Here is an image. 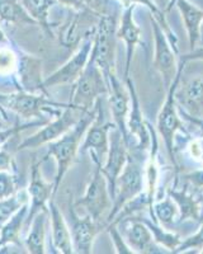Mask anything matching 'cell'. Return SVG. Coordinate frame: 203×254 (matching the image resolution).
<instances>
[{
	"label": "cell",
	"mask_w": 203,
	"mask_h": 254,
	"mask_svg": "<svg viewBox=\"0 0 203 254\" xmlns=\"http://www.w3.org/2000/svg\"><path fill=\"white\" fill-rule=\"evenodd\" d=\"M24 9L31 17L36 20V23L44 29L49 36H53L52 24L50 22L51 10L58 5L57 0H20Z\"/></svg>",
	"instance_id": "obj_27"
},
{
	"label": "cell",
	"mask_w": 203,
	"mask_h": 254,
	"mask_svg": "<svg viewBox=\"0 0 203 254\" xmlns=\"http://www.w3.org/2000/svg\"><path fill=\"white\" fill-rule=\"evenodd\" d=\"M41 162H33L31 165V181H29L27 193H28V215H27L26 226L28 229L33 217L41 210L49 208L50 199L53 198V183H47L41 173Z\"/></svg>",
	"instance_id": "obj_17"
},
{
	"label": "cell",
	"mask_w": 203,
	"mask_h": 254,
	"mask_svg": "<svg viewBox=\"0 0 203 254\" xmlns=\"http://www.w3.org/2000/svg\"><path fill=\"white\" fill-rule=\"evenodd\" d=\"M49 121H44V120H33L31 121V124H17L14 126H9L5 128H1L0 130V150L3 149L4 145L9 141L10 139H13L14 136H17L18 133L22 132L23 130H27L29 127H36V126H44L45 124H47Z\"/></svg>",
	"instance_id": "obj_34"
},
{
	"label": "cell",
	"mask_w": 203,
	"mask_h": 254,
	"mask_svg": "<svg viewBox=\"0 0 203 254\" xmlns=\"http://www.w3.org/2000/svg\"><path fill=\"white\" fill-rule=\"evenodd\" d=\"M183 63H189V61H203V45H198L196 49L191 50L188 54L182 55L179 59Z\"/></svg>",
	"instance_id": "obj_39"
},
{
	"label": "cell",
	"mask_w": 203,
	"mask_h": 254,
	"mask_svg": "<svg viewBox=\"0 0 203 254\" xmlns=\"http://www.w3.org/2000/svg\"><path fill=\"white\" fill-rule=\"evenodd\" d=\"M17 80L20 90L31 93H47L42 79V63L38 58L18 50Z\"/></svg>",
	"instance_id": "obj_19"
},
{
	"label": "cell",
	"mask_w": 203,
	"mask_h": 254,
	"mask_svg": "<svg viewBox=\"0 0 203 254\" xmlns=\"http://www.w3.org/2000/svg\"><path fill=\"white\" fill-rule=\"evenodd\" d=\"M57 1L64 6L74 9V10H84V9L88 8L83 0H57Z\"/></svg>",
	"instance_id": "obj_41"
},
{
	"label": "cell",
	"mask_w": 203,
	"mask_h": 254,
	"mask_svg": "<svg viewBox=\"0 0 203 254\" xmlns=\"http://www.w3.org/2000/svg\"><path fill=\"white\" fill-rule=\"evenodd\" d=\"M155 5L162 10V12H169V8H170L171 0H152Z\"/></svg>",
	"instance_id": "obj_43"
},
{
	"label": "cell",
	"mask_w": 203,
	"mask_h": 254,
	"mask_svg": "<svg viewBox=\"0 0 203 254\" xmlns=\"http://www.w3.org/2000/svg\"><path fill=\"white\" fill-rule=\"evenodd\" d=\"M50 221L49 208L41 210L32 219L28 226V234L24 239L27 253L45 254L46 253V233L47 222Z\"/></svg>",
	"instance_id": "obj_23"
},
{
	"label": "cell",
	"mask_w": 203,
	"mask_h": 254,
	"mask_svg": "<svg viewBox=\"0 0 203 254\" xmlns=\"http://www.w3.org/2000/svg\"><path fill=\"white\" fill-rule=\"evenodd\" d=\"M184 64L186 63L179 60L177 75H175L174 80L171 83L170 88L166 90L168 94H166L165 102H164L161 110L157 115L156 122L157 132L161 136L164 145H165L166 153H168V156L170 158L173 165H174V169H178L177 159H175V135H177V132H183L184 135H188L187 130L184 128L183 121L180 120V116L178 113L177 102H175V89H177L178 83H179Z\"/></svg>",
	"instance_id": "obj_6"
},
{
	"label": "cell",
	"mask_w": 203,
	"mask_h": 254,
	"mask_svg": "<svg viewBox=\"0 0 203 254\" xmlns=\"http://www.w3.org/2000/svg\"><path fill=\"white\" fill-rule=\"evenodd\" d=\"M126 87L130 92V112L127 117V128L130 133V142L131 137L134 136L136 139V144L130 145L127 147H132L135 150L144 151L148 153L151 147V128L150 124L145 121L144 115H142L141 107H140L139 95H137L136 87H135L134 80L127 76L125 78Z\"/></svg>",
	"instance_id": "obj_14"
},
{
	"label": "cell",
	"mask_w": 203,
	"mask_h": 254,
	"mask_svg": "<svg viewBox=\"0 0 203 254\" xmlns=\"http://www.w3.org/2000/svg\"><path fill=\"white\" fill-rule=\"evenodd\" d=\"M10 46H12V42L9 45L0 46V76H1V78H9V76H10V78L18 84V49L17 47ZM18 85H19V84H18Z\"/></svg>",
	"instance_id": "obj_31"
},
{
	"label": "cell",
	"mask_w": 203,
	"mask_h": 254,
	"mask_svg": "<svg viewBox=\"0 0 203 254\" xmlns=\"http://www.w3.org/2000/svg\"><path fill=\"white\" fill-rule=\"evenodd\" d=\"M10 42H12V41L6 37V35L4 33L3 28H1V26H0V46H4V45H9Z\"/></svg>",
	"instance_id": "obj_45"
},
{
	"label": "cell",
	"mask_w": 203,
	"mask_h": 254,
	"mask_svg": "<svg viewBox=\"0 0 203 254\" xmlns=\"http://www.w3.org/2000/svg\"><path fill=\"white\" fill-rule=\"evenodd\" d=\"M201 224H202V225H201L200 230H198L196 234L191 235V237H188L187 239L182 240L179 246L177 247V249H175L173 253H186V252L193 251V249L200 251V253L203 251V221L201 222Z\"/></svg>",
	"instance_id": "obj_35"
},
{
	"label": "cell",
	"mask_w": 203,
	"mask_h": 254,
	"mask_svg": "<svg viewBox=\"0 0 203 254\" xmlns=\"http://www.w3.org/2000/svg\"><path fill=\"white\" fill-rule=\"evenodd\" d=\"M178 214H179V210H178L177 203L169 194L164 199L155 201L150 207V215L152 220L164 228H168L171 224H174Z\"/></svg>",
	"instance_id": "obj_29"
},
{
	"label": "cell",
	"mask_w": 203,
	"mask_h": 254,
	"mask_svg": "<svg viewBox=\"0 0 203 254\" xmlns=\"http://www.w3.org/2000/svg\"><path fill=\"white\" fill-rule=\"evenodd\" d=\"M186 65V64H184ZM175 102L180 115L192 119H203V74L191 76L182 69L179 83L175 89Z\"/></svg>",
	"instance_id": "obj_9"
},
{
	"label": "cell",
	"mask_w": 203,
	"mask_h": 254,
	"mask_svg": "<svg viewBox=\"0 0 203 254\" xmlns=\"http://www.w3.org/2000/svg\"><path fill=\"white\" fill-rule=\"evenodd\" d=\"M69 228L70 233H71V242H73L74 253H93V247L97 235L103 229L107 228V224L102 221H96L89 215H85V216L81 217L76 212L74 203H70L69 205Z\"/></svg>",
	"instance_id": "obj_12"
},
{
	"label": "cell",
	"mask_w": 203,
	"mask_h": 254,
	"mask_svg": "<svg viewBox=\"0 0 203 254\" xmlns=\"http://www.w3.org/2000/svg\"><path fill=\"white\" fill-rule=\"evenodd\" d=\"M184 179L191 182L198 190L203 188V171H196L184 176Z\"/></svg>",
	"instance_id": "obj_40"
},
{
	"label": "cell",
	"mask_w": 203,
	"mask_h": 254,
	"mask_svg": "<svg viewBox=\"0 0 203 254\" xmlns=\"http://www.w3.org/2000/svg\"><path fill=\"white\" fill-rule=\"evenodd\" d=\"M183 117H184V119H186L188 122H191L192 125H195V126L197 127L198 130H200V136L203 139V119L202 120L192 119V117H188V116H183Z\"/></svg>",
	"instance_id": "obj_42"
},
{
	"label": "cell",
	"mask_w": 203,
	"mask_h": 254,
	"mask_svg": "<svg viewBox=\"0 0 203 254\" xmlns=\"http://www.w3.org/2000/svg\"><path fill=\"white\" fill-rule=\"evenodd\" d=\"M49 215L50 226H51V239L52 246L55 248V253L73 254V242H71V233L67 225L64 215L61 212L60 207L55 203L52 198L49 202Z\"/></svg>",
	"instance_id": "obj_22"
},
{
	"label": "cell",
	"mask_w": 203,
	"mask_h": 254,
	"mask_svg": "<svg viewBox=\"0 0 203 254\" xmlns=\"http://www.w3.org/2000/svg\"><path fill=\"white\" fill-rule=\"evenodd\" d=\"M28 202V193L26 190H19L15 194L8 198L0 199V228L4 222L8 221L13 215L19 210L24 203Z\"/></svg>",
	"instance_id": "obj_32"
},
{
	"label": "cell",
	"mask_w": 203,
	"mask_h": 254,
	"mask_svg": "<svg viewBox=\"0 0 203 254\" xmlns=\"http://www.w3.org/2000/svg\"><path fill=\"white\" fill-rule=\"evenodd\" d=\"M69 103H58L49 98L47 93H31L14 90L0 93V107L6 108L23 120H44L50 121L60 115Z\"/></svg>",
	"instance_id": "obj_2"
},
{
	"label": "cell",
	"mask_w": 203,
	"mask_h": 254,
	"mask_svg": "<svg viewBox=\"0 0 203 254\" xmlns=\"http://www.w3.org/2000/svg\"><path fill=\"white\" fill-rule=\"evenodd\" d=\"M109 94V87L101 67L93 59H89L87 67L73 84L69 104L79 112L93 110L101 97Z\"/></svg>",
	"instance_id": "obj_4"
},
{
	"label": "cell",
	"mask_w": 203,
	"mask_h": 254,
	"mask_svg": "<svg viewBox=\"0 0 203 254\" xmlns=\"http://www.w3.org/2000/svg\"><path fill=\"white\" fill-rule=\"evenodd\" d=\"M19 190V181L15 171L0 172V199L8 198Z\"/></svg>",
	"instance_id": "obj_33"
},
{
	"label": "cell",
	"mask_w": 203,
	"mask_h": 254,
	"mask_svg": "<svg viewBox=\"0 0 203 254\" xmlns=\"http://www.w3.org/2000/svg\"><path fill=\"white\" fill-rule=\"evenodd\" d=\"M151 28H152V35H154V67L160 75H161L164 87L168 90L170 88L171 83L174 80L178 71L177 56L178 52L173 49V46L169 42L165 32L162 31L161 26L157 23L152 15H150Z\"/></svg>",
	"instance_id": "obj_11"
},
{
	"label": "cell",
	"mask_w": 203,
	"mask_h": 254,
	"mask_svg": "<svg viewBox=\"0 0 203 254\" xmlns=\"http://www.w3.org/2000/svg\"><path fill=\"white\" fill-rule=\"evenodd\" d=\"M27 215H28V202L24 203L8 221L4 222L0 228V247L6 246V244H15L18 247H22L20 235L26 226Z\"/></svg>",
	"instance_id": "obj_26"
},
{
	"label": "cell",
	"mask_w": 203,
	"mask_h": 254,
	"mask_svg": "<svg viewBox=\"0 0 203 254\" xmlns=\"http://www.w3.org/2000/svg\"><path fill=\"white\" fill-rule=\"evenodd\" d=\"M75 111V108H73L69 104L60 115L53 117V120H50L47 124H45L41 130L33 133L32 136L27 137L23 142H20L19 146H18V150L38 149L40 146L49 145L50 142L57 140L58 137H61L78 122L79 119L74 115Z\"/></svg>",
	"instance_id": "obj_13"
},
{
	"label": "cell",
	"mask_w": 203,
	"mask_h": 254,
	"mask_svg": "<svg viewBox=\"0 0 203 254\" xmlns=\"http://www.w3.org/2000/svg\"><path fill=\"white\" fill-rule=\"evenodd\" d=\"M1 171H15L14 159L6 150H0V172Z\"/></svg>",
	"instance_id": "obj_38"
},
{
	"label": "cell",
	"mask_w": 203,
	"mask_h": 254,
	"mask_svg": "<svg viewBox=\"0 0 203 254\" xmlns=\"http://www.w3.org/2000/svg\"><path fill=\"white\" fill-rule=\"evenodd\" d=\"M108 87H109V106L112 111L114 126L123 136L125 142L130 144V133L127 128V117L130 112V92L127 87L122 84L116 72H112L108 76Z\"/></svg>",
	"instance_id": "obj_18"
},
{
	"label": "cell",
	"mask_w": 203,
	"mask_h": 254,
	"mask_svg": "<svg viewBox=\"0 0 203 254\" xmlns=\"http://www.w3.org/2000/svg\"><path fill=\"white\" fill-rule=\"evenodd\" d=\"M144 156L145 153L135 150L128 147V158L123 171L119 174L116 183V197H114L113 206L107 216V225L113 221L114 217L119 212L123 205L130 199L136 197L142 192L144 188Z\"/></svg>",
	"instance_id": "obj_3"
},
{
	"label": "cell",
	"mask_w": 203,
	"mask_h": 254,
	"mask_svg": "<svg viewBox=\"0 0 203 254\" xmlns=\"http://www.w3.org/2000/svg\"><path fill=\"white\" fill-rule=\"evenodd\" d=\"M168 194L173 198L179 210V217L178 222L186 221H197L201 220V205L198 198L188 192L187 188L178 190L175 185L168 190Z\"/></svg>",
	"instance_id": "obj_25"
},
{
	"label": "cell",
	"mask_w": 203,
	"mask_h": 254,
	"mask_svg": "<svg viewBox=\"0 0 203 254\" xmlns=\"http://www.w3.org/2000/svg\"><path fill=\"white\" fill-rule=\"evenodd\" d=\"M98 17L101 15L90 10L89 8L84 9V10H74V14L70 13L58 32V42L61 46L66 47V49L80 46L81 41L84 40L85 36L96 29L99 19L96 22H93V19Z\"/></svg>",
	"instance_id": "obj_15"
},
{
	"label": "cell",
	"mask_w": 203,
	"mask_h": 254,
	"mask_svg": "<svg viewBox=\"0 0 203 254\" xmlns=\"http://www.w3.org/2000/svg\"><path fill=\"white\" fill-rule=\"evenodd\" d=\"M175 1H177V0H171V4H170V8H169V10L173 8V5H175Z\"/></svg>",
	"instance_id": "obj_47"
},
{
	"label": "cell",
	"mask_w": 203,
	"mask_h": 254,
	"mask_svg": "<svg viewBox=\"0 0 203 254\" xmlns=\"http://www.w3.org/2000/svg\"><path fill=\"white\" fill-rule=\"evenodd\" d=\"M107 231L109 233L110 238H112V242L114 244V248H116V253L118 254H135L134 251L130 248V246L127 244L126 239L122 237V233L117 228V224L114 222H110L107 225Z\"/></svg>",
	"instance_id": "obj_36"
},
{
	"label": "cell",
	"mask_w": 203,
	"mask_h": 254,
	"mask_svg": "<svg viewBox=\"0 0 203 254\" xmlns=\"http://www.w3.org/2000/svg\"><path fill=\"white\" fill-rule=\"evenodd\" d=\"M136 5H131L125 8L119 17L118 28H117V38L123 40L126 45V65L125 78L130 76L131 63L134 58L135 50L137 45L141 44V28L137 26L134 18V10Z\"/></svg>",
	"instance_id": "obj_21"
},
{
	"label": "cell",
	"mask_w": 203,
	"mask_h": 254,
	"mask_svg": "<svg viewBox=\"0 0 203 254\" xmlns=\"http://www.w3.org/2000/svg\"><path fill=\"white\" fill-rule=\"evenodd\" d=\"M139 219L142 220V221L145 222L146 225L149 226L155 242H156L160 247H162V248L165 249L168 253H173V252L177 249V247L180 244V242H182L179 235L174 234V233H170V231H166L165 229L161 228L160 224L155 222L154 220L151 221V220H145L141 219V217H139Z\"/></svg>",
	"instance_id": "obj_30"
},
{
	"label": "cell",
	"mask_w": 203,
	"mask_h": 254,
	"mask_svg": "<svg viewBox=\"0 0 203 254\" xmlns=\"http://www.w3.org/2000/svg\"><path fill=\"white\" fill-rule=\"evenodd\" d=\"M103 97L96 102V117L88 127L84 135V141L81 142L80 151H89L93 163H101L107 159L109 150V133L114 127L113 122L105 121L104 107H103Z\"/></svg>",
	"instance_id": "obj_8"
},
{
	"label": "cell",
	"mask_w": 203,
	"mask_h": 254,
	"mask_svg": "<svg viewBox=\"0 0 203 254\" xmlns=\"http://www.w3.org/2000/svg\"><path fill=\"white\" fill-rule=\"evenodd\" d=\"M0 20L17 26H38L19 0H0Z\"/></svg>",
	"instance_id": "obj_28"
},
{
	"label": "cell",
	"mask_w": 203,
	"mask_h": 254,
	"mask_svg": "<svg viewBox=\"0 0 203 254\" xmlns=\"http://www.w3.org/2000/svg\"><path fill=\"white\" fill-rule=\"evenodd\" d=\"M118 20V14L101 15L93 36V47L90 52V58L101 67L107 83L108 76L112 72H116V41Z\"/></svg>",
	"instance_id": "obj_5"
},
{
	"label": "cell",
	"mask_w": 203,
	"mask_h": 254,
	"mask_svg": "<svg viewBox=\"0 0 203 254\" xmlns=\"http://www.w3.org/2000/svg\"><path fill=\"white\" fill-rule=\"evenodd\" d=\"M5 127H9L8 119H6V115L4 113L3 108L0 107V130H1V128H5Z\"/></svg>",
	"instance_id": "obj_44"
},
{
	"label": "cell",
	"mask_w": 203,
	"mask_h": 254,
	"mask_svg": "<svg viewBox=\"0 0 203 254\" xmlns=\"http://www.w3.org/2000/svg\"><path fill=\"white\" fill-rule=\"evenodd\" d=\"M96 117V106L93 110L83 111L79 117L78 122L74 125L69 131L58 137L55 141L47 145V153L44 160L49 158H53L56 162V176L53 179V194L57 193L64 177L69 172L73 163L75 162L76 155L80 151L81 140L84 139L88 127L93 122ZM42 160V162H44Z\"/></svg>",
	"instance_id": "obj_1"
},
{
	"label": "cell",
	"mask_w": 203,
	"mask_h": 254,
	"mask_svg": "<svg viewBox=\"0 0 203 254\" xmlns=\"http://www.w3.org/2000/svg\"><path fill=\"white\" fill-rule=\"evenodd\" d=\"M175 5L179 9L182 19L188 35V42L191 50L196 49L201 40V24L203 22V10L189 3L188 0H177Z\"/></svg>",
	"instance_id": "obj_24"
},
{
	"label": "cell",
	"mask_w": 203,
	"mask_h": 254,
	"mask_svg": "<svg viewBox=\"0 0 203 254\" xmlns=\"http://www.w3.org/2000/svg\"><path fill=\"white\" fill-rule=\"evenodd\" d=\"M198 45H203V22L201 24V40H200V44Z\"/></svg>",
	"instance_id": "obj_46"
},
{
	"label": "cell",
	"mask_w": 203,
	"mask_h": 254,
	"mask_svg": "<svg viewBox=\"0 0 203 254\" xmlns=\"http://www.w3.org/2000/svg\"><path fill=\"white\" fill-rule=\"evenodd\" d=\"M117 1H118L123 8H127V6L131 5H145L146 8L150 10V14L152 15H156L159 14L160 12H162V10H160V9L155 5L152 0H117Z\"/></svg>",
	"instance_id": "obj_37"
},
{
	"label": "cell",
	"mask_w": 203,
	"mask_h": 254,
	"mask_svg": "<svg viewBox=\"0 0 203 254\" xmlns=\"http://www.w3.org/2000/svg\"><path fill=\"white\" fill-rule=\"evenodd\" d=\"M128 158V147L123 140V136L116 126L109 133V150L104 164H102L101 171L105 177L109 188V193L114 201L116 197V183L119 174L123 171Z\"/></svg>",
	"instance_id": "obj_16"
},
{
	"label": "cell",
	"mask_w": 203,
	"mask_h": 254,
	"mask_svg": "<svg viewBox=\"0 0 203 254\" xmlns=\"http://www.w3.org/2000/svg\"><path fill=\"white\" fill-rule=\"evenodd\" d=\"M130 225L126 229V242L134 253L139 254H156V253H168L162 247H159L152 238L150 229L145 222L140 220L139 217L130 216L123 219ZM122 221V220H121Z\"/></svg>",
	"instance_id": "obj_20"
},
{
	"label": "cell",
	"mask_w": 203,
	"mask_h": 254,
	"mask_svg": "<svg viewBox=\"0 0 203 254\" xmlns=\"http://www.w3.org/2000/svg\"><path fill=\"white\" fill-rule=\"evenodd\" d=\"M93 178L88 185L85 193L80 199L74 202L75 207H83L92 219L96 221L105 222L104 215L109 214L113 206V199L110 197L109 188L105 177L101 171V163H94ZM107 224V222H105Z\"/></svg>",
	"instance_id": "obj_7"
},
{
	"label": "cell",
	"mask_w": 203,
	"mask_h": 254,
	"mask_svg": "<svg viewBox=\"0 0 203 254\" xmlns=\"http://www.w3.org/2000/svg\"><path fill=\"white\" fill-rule=\"evenodd\" d=\"M94 31L85 36L84 40L81 41L80 46L78 47V51L60 69H57L55 72H52L51 75L45 79V90H47L49 88L58 87V85L74 84L78 80L79 76L83 74L88 63H89L90 52H92V47H93Z\"/></svg>",
	"instance_id": "obj_10"
}]
</instances>
